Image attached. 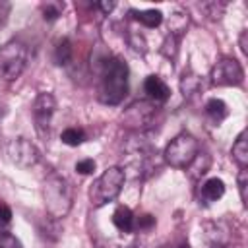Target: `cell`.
Wrapping results in <instances>:
<instances>
[{
    "label": "cell",
    "mask_w": 248,
    "mask_h": 248,
    "mask_svg": "<svg viewBox=\"0 0 248 248\" xmlns=\"http://www.w3.org/2000/svg\"><path fill=\"white\" fill-rule=\"evenodd\" d=\"M128 93V66L120 58L112 56L103 62L99 99L105 105H118Z\"/></svg>",
    "instance_id": "cell-1"
},
{
    "label": "cell",
    "mask_w": 248,
    "mask_h": 248,
    "mask_svg": "<svg viewBox=\"0 0 248 248\" xmlns=\"http://www.w3.org/2000/svg\"><path fill=\"white\" fill-rule=\"evenodd\" d=\"M43 200L52 219L66 217L68 211L72 209V200H74L70 182L64 176L50 172L43 182Z\"/></svg>",
    "instance_id": "cell-2"
},
{
    "label": "cell",
    "mask_w": 248,
    "mask_h": 248,
    "mask_svg": "<svg viewBox=\"0 0 248 248\" xmlns=\"http://www.w3.org/2000/svg\"><path fill=\"white\" fill-rule=\"evenodd\" d=\"M126 180V172L122 167H108L103 170L89 188V202L93 207H103L108 202L116 200Z\"/></svg>",
    "instance_id": "cell-3"
},
{
    "label": "cell",
    "mask_w": 248,
    "mask_h": 248,
    "mask_svg": "<svg viewBox=\"0 0 248 248\" xmlns=\"http://www.w3.org/2000/svg\"><path fill=\"white\" fill-rule=\"evenodd\" d=\"M198 151H200L198 140L192 134L182 132V134H178L176 138H172L169 141V145L165 147V153L163 155H165L167 165H170L174 169H186L194 161V157L198 155Z\"/></svg>",
    "instance_id": "cell-4"
},
{
    "label": "cell",
    "mask_w": 248,
    "mask_h": 248,
    "mask_svg": "<svg viewBox=\"0 0 248 248\" xmlns=\"http://www.w3.org/2000/svg\"><path fill=\"white\" fill-rule=\"evenodd\" d=\"M27 64V48L21 41H8L0 46V78L14 81L21 76Z\"/></svg>",
    "instance_id": "cell-5"
},
{
    "label": "cell",
    "mask_w": 248,
    "mask_h": 248,
    "mask_svg": "<svg viewBox=\"0 0 248 248\" xmlns=\"http://www.w3.org/2000/svg\"><path fill=\"white\" fill-rule=\"evenodd\" d=\"M31 112H33V120H35V130H37V134H39L43 140H46V138L50 136L52 116H54V112H56V99H54V95H52V93H46V91L39 93V95L35 97V101H33Z\"/></svg>",
    "instance_id": "cell-6"
},
{
    "label": "cell",
    "mask_w": 248,
    "mask_h": 248,
    "mask_svg": "<svg viewBox=\"0 0 248 248\" xmlns=\"http://www.w3.org/2000/svg\"><path fill=\"white\" fill-rule=\"evenodd\" d=\"M211 83L217 87H231V85H240L244 79V70L234 58H221L213 64L211 68Z\"/></svg>",
    "instance_id": "cell-7"
},
{
    "label": "cell",
    "mask_w": 248,
    "mask_h": 248,
    "mask_svg": "<svg viewBox=\"0 0 248 248\" xmlns=\"http://www.w3.org/2000/svg\"><path fill=\"white\" fill-rule=\"evenodd\" d=\"M6 155L8 159L17 167H33L39 163V149L25 138H14L6 143Z\"/></svg>",
    "instance_id": "cell-8"
},
{
    "label": "cell",
    "mask_w": 248,
    "mask_h": 248,
    "mask_svg": "<svg viewBox=\"0 0 248 248\" xmlns=\"http://www.w3.org/2000/svg\"><path fill=\"white\" fill-rule=\"evenodd\" d=\"M143 89L147 93V97L155 103H163L170 97V89L169 85L159 78V76H147L143 81Z\"/></svg>",
    "instance_id": "cell-9"
},
{
    "label": "cell",
    "mask_w": 248,
    "mask_h": 248,
    "mask_svg": "<svg viewBox=\"0 0 248 248\" xmlns=\"http://www.w3.org/2000/svg\"><path fill=\"white\" fill-rule=\"evenodd\" d=\"M223 194H225V182L221 178H217V176L207 178L200 188V200L203 203H213V202L221 200Z\"/></svg>",
    "instance_id": "cell-10"
},
{
    "label": "cell",
    "mask_w": 248,
    "mask_h": 248,
    "mask_svg": "<svg viewBox=\"0 0 248 248\" xmlns=\"http://www.w3.org/2000/svg\"><path fill=\"white\" fill-rule=\"evenodd\" d=\"M132 17L136 21H140L141 25L153 29V27H159L163 23V12L161 10H155V8H149V10H130Z\"/></svg>",
    "instance_id": "cell-11"
},
{
    "label": "cell",
    "mask_w": 248,
    "mask_h": 248,
    "mask_svg": "<svg viewBox=\"0 0 248 248\" xmlns=\"http://www.w3.org/2000/svg\"><path fill=\"white\" fill-rule=\"evenodd\" d=\"M231 155L238 163L240 169H246V165H248V132L246 130H242L238 134V138L234 140L232 149H231Z\"/></svg>",
    "instance_id": "cell-12"
},
{
    "label": "cell",
    "mask_w": 248,
    "mask_h": 248,
    "mask_svg": "<svg viewBox=\"0 0 248 248\" xmlns=\"http://www.w3.org/2000/svg\"><path fill=\"white\" fill-rule=\"evenodd\" d=\"M112 223L118 231L122 232H132L134 231V213L126 205H118L112 213Z\"/></svg>",
    "instance_id": "cell-13"
},
{
    "label": "cell",
    "mask_w": 248,
    "mask_h": 248,
    "mask_svg": "<svg viewBox=\"0 0 248 248\" xmlns=\"http://www.w3.org/2000/svg\"><path fill=\"white\" fill-rule=\"evenodd\" d=\"M205 112H207V116H209L215 124L223 122V120L229 116V108H227L225 101H221V99H209V101L205 103Z\"/></svg>",
    "instance_id": "cell-14"
},
{
    "label": "cell",
    "mask_w": 248,
    "mask_h": 248,
    "mask_svg": "<svg viewBox=\"0 0 248 248\" xmlns=\"http://www.w3.org/2000/svg\"><path fill=\"white\" fill-rule=\"evenodd\" d=\"M209 163H211L209 155H207V153L198 151V155L194 157V161H192L186 169H188V172H190V176H192V178H200V176H203V174L207 172Z\"/></svg>",
    "instance_id": "cell-15"
},
{
    "label": "cell",
    "mask_w": 248,
    "mask_h": 248,
    "mask_svg": "<svg viewBox=\"0 0 248 248\" xmlns=\"http://www.w3.org/2000/svg\"><path fill=\"white\" fill-rule=\"evenodd\" d=\"M72 60V43L68 39H60L54 46V62L58 66H66Z\"/></svg>",
    "instance_id": "cell-16"
},
{
    "label": "cell",
    "mask_w": 248,
    "mask_h": 248,
    "mask_svg": "<svg viewBox=\"0 0 248 248\" xmlns=\"http://www.w3.org/2000/svg\"><path fill=\"white\" fill-rule=\"evenodd\" d=\"M60 140H62L66 145H72V147H76V145L83 143V140H85V132H83L81 128H76V126H72V128H66V130L62 132Z\"/></svg>",
    "instance_id": "cell-17"
},
{
    "label": "cell",
    "mask_w": 248,
    "mask_h": 248,
    "mask_svg": "<svg viewBox=\"0 0 248 248\" xmlns=\"http://www.w3.org/2000/svg\"><path fill=\"white\" fill-rule=\"evenodd\" d=\"M246 188H248V170H246V169H240V172H238V192H240L242 205H246V203H248Z\"/></svg>",
    "instance_id": "cell-18"
},
{
    "label": "cell",
    "mask_w": 248,
    "mask_h": 248,
    "mask_svg": "<svg viewBox=\"0 0 248 248\" xmlns=\"http://www.w3.org/2000/svg\"><path fill=\"white\" fill-rule=\"evenodd\" d=\"M62 14V6L60 4H54V2H48L43 6V17L48 19V21H54L58 16Z\"/></svg>",
    "instance_id": "cell-19"
},
{
    "label": "cell",
    "mask_w": 248,
    "mask_h": 248,
    "mask_svg": "<svg viewBox=\"0 0 248 248\" xmlns=\"http://www.w3.org/2000/svg\"><path fill=\"white\" fill-rule=\"evenodd\" d=\"M0 248H19V242L12 232L0 231Z\"/></svg>",
    "instance_id": "cell-20"
},
{
    "label": "cell",
    "mask_w": 248,
    "mask_h": 248,
    "mask_svg": "<svg viewBox=\"0 0 248 248\" xmlns=\"http://www.w3.org/2000/svg\"><path fill=\"white\" fill-rule=\"evenodd\" d=\"M155 225V217L151 215H141V217H134V231H143V229H149Z\"/></svg>",
    "instance_id": "cell-21"
},
{
    "label": "cell",
    "mask_w": 248,
    "mask_h": 248,
    "mask_svg": "<svg viewBox=\"0 0 248 248\" xmlns=\"http://www.w3.org/2000/svg\"><path fill=\"white\" fill-rule=\"evenodd\" d=\"M76 170L79 174H91L95 170V161L93 159H81L76 163Z\"/></svg>",
    "instance_id": "cell-22"
},
{
    "label": "cell",
    "mask_w": 248,
    "mask_h": 248,
    "mask_svg": "<svg viewBox=\"0 0 248 248\" xmlns=\"http://www.w3.org/2000/svg\"><path fill=\"white\" fill-rule=\"evenodd\" d=\"M10 221H12V209H10V205L0 203V229L6 227V225H10Z\"/></svg>",
    "instance_id": "cell-23"
},
{
    "label": "cell",
    "mask_w": 248,
    "mask_h": 248,
    "mask_svg": "<svg viewBox=\"0 0 248 248\" xmlns=\"http://www.w3.org/2000/svg\"><path fill=\"white\" fill-rule=\"evenodd\" d=\"M99 10H103L105 14H108L112 8H114V2H99V4H95Z\"/></svg>",
    "instance_id": "cell-24"
},
{
    "label": "cell",
    "mask_w": 248,
    "mask_h": 248,
    "mask_svg": "<svg viewBox=\"0 0 248 248\" xmlns=\"http://www.w3.org/2000/svg\"><path fill=\"white\" fill-rule=\"evenodd\" d=\"M246 31H242L240 33V50H242V54H248V48H246Z\"/></svg>",
    "instance_id": "cell-25"
},
{
    "label": "cell",
    "mask_w": 248,
    "mask_h": 248,
    "mask_svg": "<svg viewBox=\"0 0 248 248\" xmlns=\"http://www.w3.org/2000/svg\"><path fill=\"white\" fill-rule=\"evenodd\" d=\"M176 248H190L188 244H180V246H176Z\"/></svg>",
    "instance_id": "cell-26"
},
{
    "label": "cell",
    "mask_w": 248,
    "mask_h": 248,
    "mask_svg": "<svg viewBox=\"0 0 248 248\" xmlns=\"http://www.w3.org/2000/svg\"><path fill=\"white\" fill-rule=\"evenodd\" d=\"M211 248H227L225 244H221V246H211Z\"/></svg>",
    "instance_id": "cell-27"
}]
</instances>
